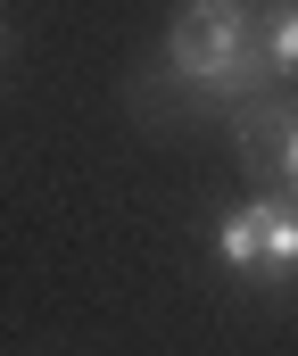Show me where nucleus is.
Returning a JSON list of instances; mask_svg holds the SVG:
<instances>
[{
  "instance_id": "3",
  "label": "nucleus",
  "mask_w": 298,
  "mask_h": 356,
  "mask_svg": "<svg viewBox=\"0 0 298 356\" xmlns=\"http://www.w3.org/2000/svg\"><path fill=\"white\" fill-rule=\"evenodd\" d=\"M215 257H224V273H257V266H265V232H257V199H249V207H232V216L215 224Z\"/></svg>"
},
{
  "instance_id": "4",
  "label": "nucleus",
  "mask_w": 298,
  "mask_h": 356,
  "mask_svg": "<svg viewBox=\"0 0 298 356\" xmlns=\"http://www.w3.org/2000/svg\"><path fill=\"white\" fill-rule=\"evenodd\" d=\"M265 58H274V75H298V0L265 17Z\"/></svg>"
},
{
  "instance_id": "2",
  "label": "nucleus",
  "mask_w": 298,
  "mask_h": 356,
  "mask_svg": "<svg viewBox=\"0 0 298 356\" xmlns=\"http://www.w3.org/2000/svg\"><path fill=\"white\" fill-rule=\"evenodd\" d=\"M257 232H265V266L274 282H290L298 273V191H282V199H257Z\"/></svg>"
},
{
  "instance_id": "5",
  "label": "nucleus",
  "mask_w": 298,
  "mask_h": 356,
  "mask_svg": "<svg viewBox=\"0 0 298 356\" xmlns=\"http://www.w3.org/2000/svg\"><path fill=\"white\" fill-rule=\"evenodd\" d=\"M274 158H282V175H290V191H298V108L274 116Z\"/></svg>"
},
{
  "instance_id": "1",
  "label": "nucleus",
  "mask_w": 298,
  "mask_h": 356,
  "mask_svg": "<svg viewBox=\"0 0 298 356\" xmlns=\"http://www.w3.org/2000/svg\"><path fill=\"white\" fill-rule=\"evenodd\" d=\"M166 75L199 99H257L274 75L265 17H249V0H183L166 25Z\"/></svg>"
}]
</instances>
